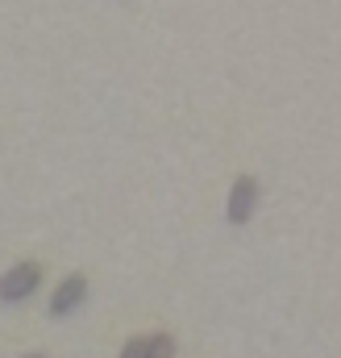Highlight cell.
Here are the masks:
<instances>
[{
	"label": "cell",
	"instance_id": "cell-5",
	"mask_svg": "<svg viewBox=\"0 0 341 358\" xmlns=\"http://www.w3.org/2000/svg\"><path fill=\"white\" fill-rule=\"evenodd\" d=\"M121 358H146V338H133V342H125Z\"/></svg>",
	"mask_w": 341,
	"mask_h": 358
},
{
	"label": "cell",
	"instance_id": "cell-1",
	"mask_svg": "<svg viewBox=\"0 0 341 358\" xmlns=\"http://www.w3.org/2000/svg\"><path fill=\"white\" fill-rule=\"evenodd\" d=\"M42 283V267L34 259H21L0 275V304H25Z\"/></svg>",
	"mask_w": 341,
	"mask_h": 358
},
{
	"label": "cell",
	"instance_id": "cell-3",
	"mask_svg": "<svg viewBox=\"0 0 341 358\" xmlns=\"http://www.w3.org/2000/svg\"><path fill=\"white\" fill-rule=\"evenodd\" d=\"M258 208V179L254 176H238L233 192H229V221L233 225H246Z\"/></svg>",
	"mask_w": 341,
	"mask_h": 358
},
{
	"label": "cell",
	"instance_id": "cell-2",
	"mask_svg": "<svg viewBox=\"0 0 341 358\" xmlns=\"http://www.w3.org/2000/svg\"><path fill=\"white\" fill-rule=\"evenodd\" d=\"M87 300V279L84 275H67L55 292H50V304H46V317H55V321H63V317H71L75 308H84Z\"/></svg>",
	"mask_w": 341,
	"mask_h": 358
},
{
	"label": "cell",
	"instance_id": "cell-4",
	"mask_svg": "<svg viewBox=\"0 0 341 358\" xmlns=\"http://www.w3.org/2000/svg\"><path fill=\"white\" fill-rule=\"evenodd\" d=\"M146 358H175V338H170V334L146 338Z\"/></svg>",
	"mask_w": 341,
	"mask_h": 358
},
{
	"label": "cell",
	"instance_id": "cell-6",
	"mask_svg": "<svg viewBox=\"0 0 341 358\" xmlns=\"http://www.w3.org/2000/svg\"><path fill=\"white\" fill-rule=\"evenodd\" d=\"M21 358H46V355H21Z\"/></svg>",
	"mask_w": 341,
	"mask_h": 358
}]
</instances>
